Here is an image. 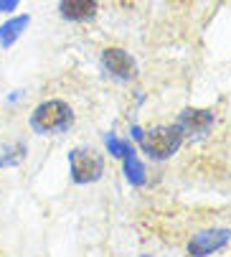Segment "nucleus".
<instances>
[{"instance_id":"1","label":"nucleus","mask_w":231,"mask_h":257,"mask_svg":"<svg viewBox=\"0 0 231 257\" xmlns=\"http://www.w3.org/2000/svg\"><path fill=\"white\" fill-rule=\"evenodd\" d=\"M74 125V109L61 102V99H46L41 102L33 115H31V130L38 135H56V133H66Z\"/></svg>"},{"instance_id":"2","label":"nucleus","mask_w":231,"mask_h":257,"mask_svg":"<svg viewBox=\"0 0 231 257\" xmlns=\"http://www.w3.org/2000/svg\"><path fill=\"white\" fill-rule=\"evenodd\" d=\"M137 143H140V148L150 158L165 161V158H170L180 148L183 133L175 125H158V127H152V130H142L140 138H137Z\"/></svg>"},{"instance_id":"3","label":"nucleus","mask_w":231,"mask_h":257,"mask_svg":"<svg viewBox=\"0 0 231 257\" xmlns=\"http://www.w3.org/2000/svg\"><path fill=\"white\" fill-rule=\"evenodd\" d=\"M69 168H71V181L84 186V183H94L104 173V158L87 145H79L69 153Z\"/></svg>"},{"instance_id":"4","label":"nucleus","mask_w":231,"mask_h":257,"mask_svg":"<svg viewBox=\"0 0 231 257\" xmlns=\"http://www.w3.org/2000/svg\"><path fill=\"white\" fill-rule=\"evenodd\" d=\"M102 66L107 69V74H112L114 79H120V82H130V79L137 77L135 59L125 49H117V46H109V49L102 51Z\"/></svg>"},{"instance_id":"5","label":"nucleus","mask_w":231,"mask_h":257,"mask_svg":"<svg viewBox=\"0 0 231 257\" xmlns=\"http://www.w3.org/2000/svg\"><path fill=\"white\" fill-rule=\"evenodd\" d=\"M231 239V232L226 227H216V229H206L201 234H196L188 242V254L190 257H208L218 249H223Z\"/></svg>"},{"instance_id":"6","label":"nucleus","mask_w":231,"mask_h":257,"mask_svg":"<svg viewBox=\"0 0 231 257\" xmlns=\"http://www.w3.org/2000/svg\"><path fill=\"white\" fill-rule=\"evenodd\" d=\"M175 127L183 133V138L185 135H190V138H198V135H206L211 127H213V112L211 109H196V107H188V109H183V112L178 115V122H175Z\"/></svg>"},{"instance_id":"7","label":"nucleus","mask_w":231,"mask_h":257,"mask_svg":"<svg viewBox=\"0 0 231 257\" xmlns=\"http://www.w3.org/2000/svg\"><path fill=\"white\" fill-rule=\"evenodd\" d=\"M97 8L99 3L97 0H61L59 3V13L64 21H71V23H82V21H89L97 16Z\"/></svg>"},{"instance_id":"8","label":"nucleus","mask_w":231,"mask_h":257,"mask_svg":"<svg viewBox=\"0 0 231 257\" xmlns=\"http://www.w3.org/2000/svg\"><path fill=\"white\" fill-rule=\"evenodd\" d=\"M31 23V16L23 13V16H13L11 21H6L3 26H0V46L3 49H11L18 39H21V33L28 28Z\"/></svg>"},{"instance_id":"9","label":"nucleus","mask_w":231,"mask_h":257,"mask_svg":"<svg viewBox=\"0 0 231 257\" xmlns=\"http://www.w3.org/2000/svg\"><path fill=\"white\" fill-rule=\"evenodd\" d=\"M125 176H127V181L132 183V186H142V183H145V166L140 163V158H137V153L132 151V153H127L125 158Z\"/></svg>"},{"instance_id":"10","label":"nucleus","mask_w":231,"mask_h":257,"mask_svg":"<svg viewBox=\"0 0 231 257\" xmlns=\"http://www.w3.org/2000/svg\"><path fill=\"white\" fill-rule=\"evenodd\" d=\"M26 156V145L23 143H8V145H0V168H8V166H18Z\"/></svg>"},{"instance_id":"11","label":"nucleus","mask_w":231,"mask_h":257,"mask_svg":"<svg viewBox=\"0 0 231 257\" xmlns=\"http://www.w3.org/2000/svg\"><path fill=\"white\" fill-rule=\"evenodd\" d=\"M104 145L114 158H125L127 153H132V145L127 140H120L117 135H104Z\"/></svg>"},{"instance_id":"12","label":"nucleus","mask_w":231,"mask_h":257,"mask_svg":"<svg viewBox=\"0 0 231 257\" xmlns=\"http://www.w3.org/2000/svg\"><path fill=\"white\" fill-rule=\"evenodd\" d=\"M21 0H0V13H13Z\"/></svg>"},{"instance_id":"13","label":"nucleus","mask_w":231,"mask_h":257,"mask_svg":"<svg viewBox=\"0 0 231 257\" xmlns=\"http://www.w3.org/2000/svg\"><path fill=\"white\" fill-rule=\"evenodd\" d=\"M140 257H152V254H140Z\"/></svg>"}]
</instances>
